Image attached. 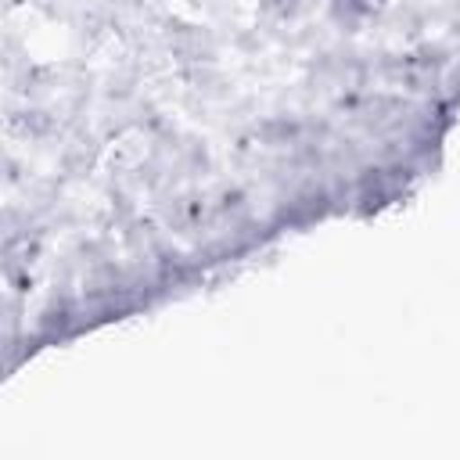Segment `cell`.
Here are the masks:
<instances>
[{
  "label": "cell",
  "instance_id": "cell-1",
  "mask_svg": "<svg viewBox=\"0 0 460 460\" xmlns=\"http://www.w3.org/2000/svg\"><path fill=\"white\" fill-rule=\"evenodd\" d=\"M169 43H172V50H176L183 61H208V54H212L205 32L194 29V25H180L176 32H169Z\"/></svg>",
  "mask_w": 460,
  "mask_h": 460
}]
</instances>
